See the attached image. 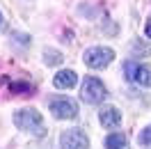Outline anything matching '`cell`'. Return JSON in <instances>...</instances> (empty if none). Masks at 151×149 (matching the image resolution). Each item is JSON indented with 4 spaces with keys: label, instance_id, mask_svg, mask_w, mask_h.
<instances>
[{
    "label": "cell",
    "instance_id": "cell-5",
    "mask_svg": "<svg viewBox=\"0 0 151 149\" xmlns=\"http://www.w3.org/2000/svg\"><path fill=\"white\" fill-rule=\"evenodd\" d=\"M50 112L57 119H76L78 117V106L71 99H55V101H50Z\"/></svg>",
    "mask_w": 151,
    "mask_h": 149
},
{
    "label": "cell",
    "instance_id": "cell-10",
    "mask_svg": "<svg viewBox=\"0 0 151 149\" xmlns=\"http://www.w3.org/2000/svg\"><path fill=\"white\" fill-rule=\"evenodd\" d=\"M62 53L60 51H55V48H46L44 51V62L46 64H50V67H55V64H62Z\"/></svg>",
    "mask_w": 151,
    "mask_h": 149
},
{
    "label": "cell",
    "instance_id": "cell-3",
    "mask_svg": "<svg viewBox=\"0 0 151 149\" xmlns=\"http://www.w3.org/2000/svg\"><path fill=\"white\" fill-rule=\"evenodd\" d=\"M87 67H92V69H103L108 67L110 62L114 60V51L108 46H92L85 51V55H83Z\"/></svg>",
    "mask_w": 151,
    "mask_h": 149
},
{
    "label": "cell",
    "instance_id": "cell-4",
    "mask_svg": "<svg viewBox=\"0 0 151 149\" xmlns=\"http://www.w3.org/2000/svg\"><path fill=\"white\" fill-rule=\"evenodd\" d=\"M60 147L62 149H89V138L83 129H69L60 135Z\"/></svg>",
    "mask_w": 151,
    "mask_h": 149
},
{
    "label": "cell",
    "instance_id": "cell-9",
    "mask_svg": "<svg viewBox=\"0 0 151 149\" xmlns=\"http://www.w3.org/2000/svg\"><path fill=\"white\" fill-rule=\"evenodd\" d=\"M126 147V135L124 133H110L105 138V149H124Z\"/></svg>",
    "mask_w": 151,
    "mask_h": 149
},
{
    "label": "cell",
    "instance_id": "cell-2",
    "mask_svg": "<svg viewBox=\"0 0 151 149\" xmlns=\"http://www.w3.org/2000/svg\"><path fill=\"white\" fill-rule=\"evenodd\" d=\"M108 96V92H105V85L96 78V76H87L85 83H83V87H80V99L85 103H92V106H96V103H101Z\"/></svg>",
    "mask_w": 151,
    "mask_h": 149
},
{
    "label": "cell",
    "instance_id": "cell-1",
    "mask_svg": "<svg viewBox=\"0 0 151 149\" xmlns=\"http://www.w3.org/2000/svg\"><path fill=\"white\" fill-rule=\"evenodd\" d=\"M14 124L19 131H25L35 138H44L46 135V126L41 119V112L37 108H21L14 112Z\"/></svg>",
    "mask_w": 151,
    "mask_h": 149
},
{
    "label": "cell",
    "instance_id": "cell-8",
    "mask_svg": "<svg viewBox=\"0 0 151 149\" xmlns=\"http://www.w3.org/2000/svg\"><path fill=\"white\" fill-rule=\"evenodd\" d=\"M76 83H78V76H76V71H71V69L60 71V74H55V78H53V85H55L57 90H71Z\"/></svg>",
    "mask_w": 151,
    "mask_h": 149
},
{
    "label": "cell",
    "instance_id": "cell-13",
    "mask_svg": "<svg viewBox=\"0 0 151 149\" xmlns=\"http://www.w3.org/2000/svg\"><path fill=\"white\" fill-rule=\"evenodd\" d=\"M0 23H2V16H0Z\"/></svg>",
    "mask_w": 151,
    "mask_h": 149
},
{
    "label": "cell",
    "instance_id": "cell-7",
    "mask_svg": "<svg viewBox=\"0 0 151 149\" xmlns=\"http://www.w3.org/2000/svg\"><path fill=\"white\" fill-rule=\"evenodd\" d=\"M99 119H101V124L108 126V129H117V126L122 124V112L117 110L114 106H103L101 112H99Z\"/></svg>",
    "mask_w": 151,
    "mask_h": 149
},
{
    "label": "cell",
    "instance_id": "cell-12",
    "mask_svg": "<svg viewBox=\"0 0 151 149\" xmlns=\"http://www.w3.org/2000/svg\"><path fill=\"white\" fill-rule=\"evenodd\" d=\"M144 32H147V37H151V19L147 21V28H144Z\"/></svg>",
    "mask_w": 151,
    "mask_h": 149
},
{
    "label": "cell",
    "instance_id": "cell-6",
    "mask_svg": "<svg viewBox=\"0 0 151 149\" xmlns=\"http://www.w3.org/2000/svg\"><path fill=\"white\" fill-rule=\"evenodd\" d=\"M126 74L131 80H135L142 87H151V64H135L126 62Z\"/></svg>",
    "mask_w": 151,
    "mask_h": 149
},
{
    "label": "cell",
    "instance_id": "cell-11",
    "mask_svg": "<svg viewBox=\"0 0 151 149\" xmlns=\"http://www.w3.org/2000/svg\"><path fill=\"white\" fill-rule=\"evenodd\" d=\"M140 142L142 145H151V124L144 131H140Z\"/></svg>",
    "mask_w": 151,
    "mask_h": 149
}]
</instances>
